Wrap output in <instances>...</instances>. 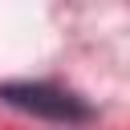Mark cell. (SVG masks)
<instances>
[{"label":"cell","mask_w":130,"mask_h":130,"mask_svg":"<svg viewBox=\"0 0 130 130\" xmlns=\"http://www.w3.org/2000/svg\"><path fill=\"white\" fill-rule=\"evenodd\" d=\"M0 102H8L12 110H24L32 118H49V122H89L93 118V110L77 93L49 85V81H4Z\"/></svg>","instance_id":"1"}]
</instances>
